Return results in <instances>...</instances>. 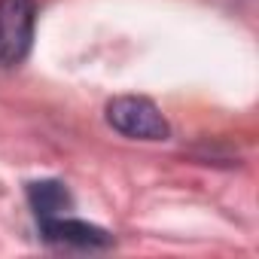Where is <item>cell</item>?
Here are the masks:
<instances>
[{
  "mask_svg": "<svg viewBox=\"0 0 259 259\" xmlns=\"http://www.w3.org/2000/svg\"><path fill=\"white\" fill-rule=\"evenodd\" d=\"M107 122L119 135L135 141H165L171 138V125L162 110L141 95H122L107 104Z\"/></svg>",
  "mask_w": 259,
  "mask_h": 259,
  "instance_id": "obj_1",
  "label": "cell"
},
{
  "mask_svg": "<svg viewBox=\"0 0 259 259\" xmlns=\"http://www.w3.org/2000/svg\"><path fill=\"white\" fill-rule=\"evenodd\" d=\"M37 4L34 0H0V67H16L28 58L34 40Z\"/></svg>",
  "mask_w": 259,
  "mask_h": 259,
  "instance_id": "obj_2",
  "label": "cell"
},
{
  "mask_svg": "<svg viewBox=\"0 0 259 259\" xmlns=\"http://www.w3.org/2000/svg\"><path fill=\"white\" fill-rule=\"evenodd\" d=\"M43 238L52 244H64V247H82V250H101L113 244V235L85 223V220H73L70 213L52 217V220H40Z\"/></svg>",
  "mask_w": 259,
  "mask_h": 259,
  "instance_id": "obj_3",
  "label": "cell"
},
{
  "mask_svg": "<svg viewBox=\"0 0 259 259\" xmlns=\"http://www.w3.org/2000/svg\"><path fill=\"white\" fill-rule=\"evenodd\" d=\"M28 201L37 213V220H52V217H61V213H70L73 207V198L67 192L64 183L58 180H37L28 186Z\"/></svg>",
  "mask_w": 259,
  "mask_h": 259,
  "instance_id": "obj_4",
  "label": "cell"
}]
</instances>
